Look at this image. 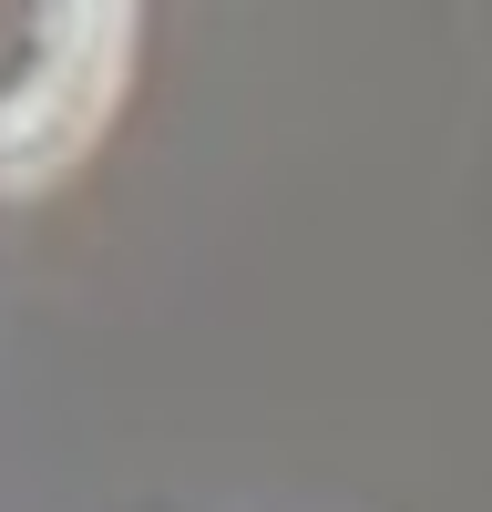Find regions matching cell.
I'll use <instances>...</instances> for the list:
<instances>
[{
	"label": "cell",
	"mask_w": 492,
	"mask_h": 512,
	"mask_svg": "<svg viewBox=\"0 0 492 512\" xmlns=\"http://www.w3.org/2000/svg\"><path fill=\"white\" fill-rule=\"evenodd\" d=\"M123 82V11H0V185H41L93 144Z\"/></svg>",
	"instance_id": "6da1fadb"
}]
</instances>
